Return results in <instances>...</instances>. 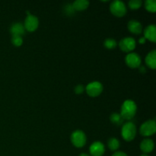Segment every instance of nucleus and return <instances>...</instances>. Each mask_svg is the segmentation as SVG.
Instances as JSON below:
<instances>
[{"label":"nucleus","mask_w":156,"mask_h":156,"mask_svg":"<svg viewBox=\"0 0 156 156\" xmlns=\"http://www.w3.org/2000/svg\"><path fill=\"white\" fill-rule=\"evenodd\" d=\"M74 9H73V5H68L67 6L65 7V12H66L67 14H71L74 12Z\"/></svg>","instance_id":"b1692460"},{"label":"nucleus","mask_w":156,"mask_h":156,"mask_svg":"<svg viewBox=\"0 0 156 156\" xmlns=\"http://www.w3.org/2000/svg\"><path fill=\"white\" fill-rule=\"evenodd\" d=\"M89 152L92 156H102L105 152V146L101 142H94L90 146Z\"/></svg>","instance_id":"9d476101"},{"label":"nucleus","mask_w":156,"mask_h":156,"mask_svg":"<svg viewBox=\"0 0 156 156\" xmlns=\"http://www.w3.org/2000/svg\"><path fill=\"white\" fill-rule=\"evenodd\" d=\"M112 156H127V155L123 152H116L113 154Z\"/></svg>","instance_id":"393cba45"},{"label":"nucleus","mask_w":156,"mask_h":156,"mask_svg":"<svg viewBox=\"0 0 156 156\" xmlns=\"http://www.w3.org/2000/svg\"><path fill=\"white\" fill-rule=\"evenodd\" d=\"M10 32L12 36H22L25 32L24 24L20 22L14 23L10 27Z\"/></svg>","instance_id":"f8f14e48"},{"label":"nucleus","mask_w":156,"mask_h":156,"mask_svg":"<svg viewBox=\"0 0 156 156\" xmlns=\"http://www.w3.org/2000/svg\"><path fill=\"white\" fill-rule=\"evenodd\" d=\"M143 2L141 0H130L129 2V6L132 9H137L141 7Z\"/></svg>","instance_id":"412c9836"},{"label":"nucleus","mask_w":156,"mask_h":156,"mask_svg":"<svg viewBox=\"0 0 156 156\" xmlns=\"http://www.w3.org/2000/svg\"><path fill=\"white\" fill-rule=\"evenodd\" d=\"M39 25V20L37 17L31 15L29 12H27V17L24 20V27L25 30L32 32L34 31Z\"/></svg>","instance_id":"423d86ee"},{"label":"nucleus","mask_w":156,"mask_h":156,"mask_svg":"<svg viewBox=\"0 0 156 156\" xmlns=\"http://www.w3.org/2000/svg\"><path fill=\"white\" fill-rule=\"evenodd\" d=\"M126 65L133 69L138 68L141 64V58L140 55L136 53H129L125 57Z\"/></svg>","instance_id":"6e6552de"},{"label":"nucleus","mask_w":156,"mask_h":156,"mask_svg":"<svg viewBox=\"0 0 156 156\" xmlns=\"http://www.w3.org/2000/svg\"><path fill=\"white\" fill-rule=\"evenodd\" d=\"M74 10L82 11L85 10L89 5V2L88 0H76L72 4Z\"/></svg>","instance_id":"dca6fc26"},{"label":"nucleus","mask_w":156,"mask_h":156,"mask_svg":"<svg viewBox=\"0 0 156 156\" xmlns=\"http://www.w3.org/2000/svg\"><path fill=\"white\" fill-rule=\"evenodd\" d=\"M144 37L146 40L155 42L156 41V27L155 24H149L144 30Z\"/></svg>","instance_id":"9b49d317"},{"label":"nucleus","mask_w":156,"mask_h":156,"mask_svg":"<svg viewBox=\"0 0 156 156\" xmlns=\"http://www.w3.org/2000/svg\"><path fill=\"white\" fill-rule=\"evenodd\" d=\"M136 110L137 106L133 101L126 100L122 105L120 114L123 117V119L130 120L135 116Z\"/></svg>","instance_id":"f257e3e1"},{"label":"nucleus","mask_w":156,"mask_h":156,"mask_svg":"<svg viewBox=\"0 0 156 156\" xmlns=\"http://www.w3.org/2000/svg\"><path fill=\"white\" fill-rule=\"evenodd\" d=\"M121 135L126 141H132L136 135V126L133 122H126L123 125Z\"/></svg>","instance_id":"f03ea898"},{"label":"nucleus","mask_w":156,"mask_h":156,"mask_svg":"<svg viewBox=\"0 0 156 156\" xmlns=\"http://www.w3.org/2000/svg\"><path fill=\"white\" fill-rule=\"evenodd\" d=\"M108 147L111 150L114 151V150H117V149L119 148L120 146V143H119L118 140L117 138H111L108 142Z\"/></svg>","instance_id":"f3484780"},{"label":"nucleus","mask_w":156,"mask_h":156,"mask_svg":"<svg viewBox=\"0 0 156 156\" xmlns=\"http://www.w3.org/2000/svg\"><path fill=\"white\" fill-rule=\"evenodd\" d=\"M146 63L149 68L155 69L156 68V50H152L146 56Z\"/></svg>","instance_id":"2eb2a0df"},{"label":"nucleus","mask_w":156,"mask_h":156,"mask_svg":"<svg viewBox=\"0 0 156 156\" xmlns=\"http://www.w3.org/2000/svg\"><path fill=\"white\" fill-rule=\"evenodd\" d=\"M127 27L131 33L136 34H140L143 30V25L140 21H136V20H130L128 22Z\"/></svg>","instance_id":"ddd939ff"},{"label":"nucleus","mask_w":156,"mask_h":156,"mask_svg":"<svg viewBox=\"0 0 156 156\" xmlns=\"http://www.w3.org/2000/svg\"><path fill=\"white\" fill-rule=\"evenodd\" d=\"M120 48L124 52H130L133 50L136 47V41L134 38L127 37H124L119 43Z\"/></svg>","instance_id":"1a4fd4ad"},{"label":"nucleus","mask_w":156,"mask_h":156,"mask_svg":"<svg viewBox=\"0 0 156 156\" xmlns=\"http://www.w3.org/2000/svg\"><path fill=\"white\" fill-rule=\"evenodd\" d=\"M87 94L91 97H97L103 91V85L99 82H92L86 85Z\"/></svg>","instance_id":"0eeeda50"},{"label":"nucleus","mask_w":156,"mask_h":156,"mask_svg":"<svg viewBox=\"0 0 156 156\" xmlns=\"http://www.w3.org/2000/svg\"><path fill=\"white\" fill-rule=\"evenodd\" d=\"M141 156H149V155H142Z\"/></svg>","instance_id":"c85d7f7f"},{"label":"nucleus","mask_w":156,"mask_h":156,"mask_svg":"<svg viewBox=\"0 0 156 156\" xmlns=\"http://www.w3.org/2000/svg\"><path fill=\"white\" fill-rule=\"evenodd\" d=\"M110 119H111V121L116 125L121 124L123 120V117L118 113H114V114H111V117H110Z\"/></svg>","instance_id":"a211bd4d"},{"label":"nucleus","mask_w":156,"mask_h":156,"mask_svg":"<svg viewBox=\"0 0 156 156\" xmlns=\"http://www.w3.org/2000/svg\"><path fill=\"white\" fill-rule=\"evenodd\" d=\"M12 43L16 47H19L23 43L22 37L21 36H12Z\"/></svg>","instance_id":"4be33fe9"},{"label":"nucleus","mask_w":156,"mask_h":156,"mask_svg":"<svg viewBox=\"0 0 156 156\" xmlns=\"http://www.w3.org/2000/svg\"><path fill=\"white\" fill-rule=\"evenodd\" d=\"M111 13L117 17H123L126 13V7L124 2L120 0H115L111 2L110 5Z\"/></svg>","instance_id":"7ed1b4c3"},{"label":"nucleus","mask_w":156,"mask_h":156,"mask_svg":"<svg viewBox=\"0 0 156 156\" xmlns=\"http://www.w3.org/2000/svg\"><path fill=\"white\" fill-rule=\"evenodd\" d=\"M117 41L113 38H107L104 42V45L108 49H114L117 46Z\"/></svg>","instance_id":"aec40b11"},{"label":"nucleus","mask_w":156,"mask_h":156,"mask_svg":"<svg viewBox=\"0 0 156 156\" xmlns=\"http://www.w3.org/2000/svg\"><path fill=\"white\" fill-rule=\"evenodd\" d=\"M84 90H85V88H84L83 85H76V88H75V92L78 94H82V93L84 91Z\"/></svg>","instance_id":"5701e85b"},{"label":"nucleus","mask_w":156,"mask_h":156,"mask_svg":"<svg viewBox=\"0 0 156 156\" xmlns=\"http://www.w3.org/2000/svg\"><path fill=\"white\" fill-rule=\"evenodd\" d=\"M154 142L151 139H145L140 143V149L144 153H149L154 149Z\"/></svg>","instance_id":"4468645a"},{"label":"nucleus","mask_w":156,"mask_h":156,"mask_svg":"<svg viewBox=\"0 0 156 156\" xmlns=\"http://www.w3.org/2000/svg\"><path fill=\"white\" fill-rule=\"evenodd\" d=\"M79 156H90V155H88V154H86V153H82L79 155Z\"/></svg>","instance_id":"cd10ccee"},{"label":"nucleus","mask_w":156,"mask_h":156,"mask_svg":"<svg viewBox=\"0 0 156 156\" xmlns=\"http://www.w3.org/2000/svg\"><path fill=\"white\" fill-rule=\"evenodd\" d=\"M145 7L149 12H155L156 10V1L155 0H146L145 2Z\"/></svg>","instance_id":"6ab92c4d"},{"label":"nucleus","mask_w":156,"mask_h":156,"mask_svg":"<svg viewBox=\"0 0 156 156\" xmlns=\"http://www.w3.org/2000/svg\"><path fill=\"white\" fill-rule=\"evenodd\" d=\"M140 44H145L146 43V38L144 37H142L140 38Z\"/></svg>","instance_id":"a878e982"},{"label":"nucleus","mask_w":156,"mask_h":156,"mask_svg":"<svg viewBox=\"0 0 156 156\" xmlns=\"http://www.w3.org/2000/svg\"><path fill=\"white\" fill-rule=\"evenodd\" d=\"M71 142L76 147L82 148L86 143V136L82 130H76L72 133Z\"/></svg>","instance_id":"39448f33"},{"label":"nucleus","mask_w":156,"mask_h":156,"mask_svg":"<svg viewBox=\"0 0 156 156\" xmlns=\"http://www.w3.org/2000/svg\"><path fill=\"white\" fill-rule=\"evenodd\" d=\"M156 131V123L155 120H149L143 123L140 128V132L142 136H150Z\"/></svg>","instance_id":"20e7f679"},{"label":"nucleus","mask_w":156,"mask_h":156,"mask_svg":"<svg viewBox=\"0 0 156 156\" xmlns=\"http://www.w3.org/2000/svg\"><path fill=\"white\" fill-rule=\"evenodd\" d=\"M146 68H145L144 66H141L140 67V72H142V73H146Z\"/></svg>","instance_id":"bb28decb"}]
</instances>
